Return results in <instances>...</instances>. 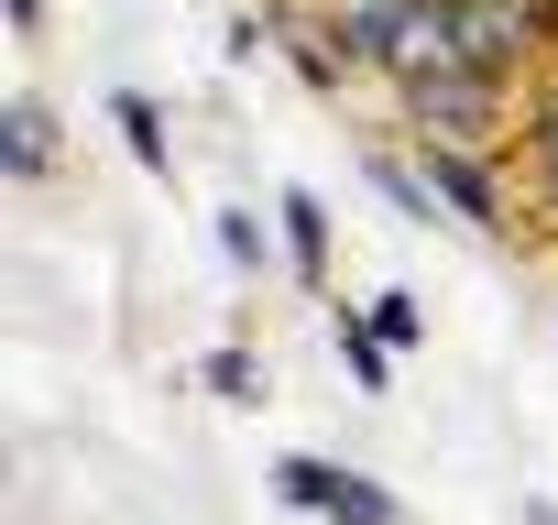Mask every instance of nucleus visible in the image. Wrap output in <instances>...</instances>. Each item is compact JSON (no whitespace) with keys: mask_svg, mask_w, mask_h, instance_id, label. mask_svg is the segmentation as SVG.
Instances as JSON below:
<instances>
[{"mask_svg":"<svg viewBox=\"0 0 558 525\" xmlns=\"http://www.w3.org/2000/svg\"><path fill=\"white\" fill-rule=\"evenodd\" d=\"M395 132H405V143H482V154H514V132H525V88L460 56V66L395 88Z\"/></svg>","mask_w":558,"mask_h":525,"instance_id":"nucleus-1","label":"nucleus"},{"mask_svg":"<svg viewBox=\"0 0 558 525\" xmlns=\"http://www.w3.org/2000/svg\"><path fill=\"white\" fill-rule=\"evenodd\" d=\"M405 154H416V175L438 186V208L460 230H482V241L514 230V154H482V143H405Z\"/></svg>","mask_w":558,"mask_h":525,"instance_id":"nucleus-2","label":"nucleus"},{"mask_svg":"<svg viewBox=\"0 0 558 525\" xmlns=\"http://www.w3.org/2000/svg\"><path fill=\"white\" fill-rule=\"evenodd\" d=\"M514 186H525V219L558 230V66L525 88V132H514Z\"/></svg>","mask_w":558,"mask_h":525,"instance_id":"nucleus-3","label":"nucleus"},{"mask_svg":"<svg viewBox=\"0 0 558 525\" xmlns=\"http://www.w3.org/2000/svg\"><path fill=\"white\" fill-rule=\"evenodd\" d=\"M56 110L34 99V88H12V99H0V175H12V186H56Z\"/></svg>","mask_w":558,"mask_h":525,"instance_id":"nucleus-4","label":"nucleus"},{"mask_svg":"<svg viewBox=\"0 0 558 525\" xmlns=\"http://www.w3.org/2000/svg\"><path fill=\"white\" fill-rule=\"evenodd\" d=\"M274 241H286V274H296V285H329V208H318L307 186L274 197Z\"/></svg>","mask_w":558,"mask_h":525,"instance_id":"nucleus-5","label":"nucleus"},{"mask_svg":"<svg viewBox=\"0 0 558 525\" xmlns=\"http://www.w3.org/2000/svg\"><path fill=\"white\" fill-rule=\"evenodd\" d=\"M110 132L132 143L143 175H175V132H165V99L154 88H110Z\"/></svg>","mask_w":558,"mask_h":525,"instance_id":"nucleus-6","label":"nucleus"},{"mask_svg":"<svg viewBox=\"0 0 558 525\" xmlns=\"http://www.w3.org/2000/svg\"><path fill=\"white\" fill-rule=\"evenodd\" d=\"M362 175L384 186V208H395V219H416V230H438V219H449V208H438V186L416 175V154H405V143H373V154H362Z\"/></svg>","mask_w":558,"mask_h":525,"instance_id":"nucleus-7","label":"nucleus"},{"mask_svg":"<svg viewBox=\"0 0 558 525\" xmlns=\"http://www.w3.org/2000/svg\"><path fill=\"white\" fill-rule=\"evenodd\" d=\"M340 373H351L362 394H384V383H395V340L373 329V307H340Z\"/></svg>","mask_w":558,"mask_h":525,"instance_id":"nucleus-8","label":"nucleus"},{"mask_svg":"<svg viewBox=\"0 0 558 525\" xmlns=\"http://www.w3.org/2000/svg\"><path fill=\"white\" fill-rule=\"evenodd\" d=\"M197 383H208L219 405L252 416V405H263V362H252V340H208V351H197Z\"/></svg>","mask_w":558,"mask_h":525,"instance_id":"nucleus-9","label":"nucleus"},{"mask_svg":"<svg viewBox=\"0 0 558 525\" xmlns=\"http://www.w3.org/2000/svg\"><path fill=\"white\" fill-rule=\"evenodd\" d=\"M219 262H230L241 285H263V262H286V241H263L252 208H219Z\"/></svg>","mask_w":558,"mask_h":525,"instance_id":"nucleus-10","label":"nucleus"},{"mask_svg":"<svg viewBox=\"0 0 558 525\" xmlns=\"http://www.w3.org/2000/svg\"><path fill=\"white\" fill-rule=\"evenodd\" d=\"M329 525H405V503H395L373 471H340V492H329Z\"/></svg>","mask_w":558,"mask_h":525,"instance_id":"nucleus-11","label":"nucleus"},{"mask_svg":"<svg viewBox=\"0 0 558 525\" xmlns=\"http://www.w3.org/2000/svg\"><path fill=\"white\" fill-rule=\"evenodd\" d=\"M329 492H340V460H274V503L329 514Z\"/></svg>","mask_w":558,"mask_h":525,"instance_id":"nucleus-12","label":"nucleus"},{"mask_svg":"<svg viewBox=\"0 0 558 525\" xmlns=\"http://www.w3.org/2000/svg\"><path fill=\"white\" fill-rule=\"evenodd\" d=\"M373 329H384L395 351H416V340H427V318H416V296H373Z\"/></svg>","mask_w":558,"mask_h":525,"instance_id":"nucleus-13","label":"nucleus"},{"mask_svg":"<svg viewBox=\"0 0 558 525\" xmlns=\"http://www.w3.org/2000/svg\"><path fill=\"white\" fill-rule=\"evenodd\" d=\"M0 12H12V34H23V45L45 34V0H0Z\"/></svg>","mask_w":558,"mask_h":525,"instance_id":"nucleus-14","label":"nucleus"},{"mask_svg":"<svg viewBox=\"0 0 558 525\" xmlns=\"http://www.w3.org/2000/svg\"><path fill=\"white\" fill-rule=\"evenodd\" d=\"M514 525H558V503H547V492H525V514H514Z\"/></svg>","mask_w":558,"mask_h":525,"instance_id":"nucleus-15","label":"nucleus"}]
</instances>
